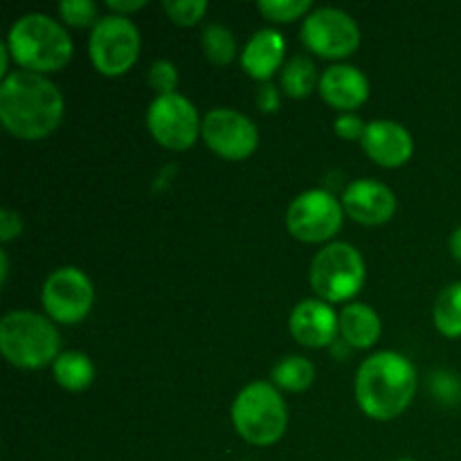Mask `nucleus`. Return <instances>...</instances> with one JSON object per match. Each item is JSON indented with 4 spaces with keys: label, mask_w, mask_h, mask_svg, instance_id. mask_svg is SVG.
<instances>
[{
    "label": "nucleus",
    "mask_w": 461,
    "mask_h": 461,
    "mask_svg": "<svg viewBox=\"0 0 461 461\" xmlns=\"http://www.w3.org/2000/svg\"><path fill=\"white\" fill-rule=\"evenodd\" d=\"M63 120V95L45 75L9 72L0 84V122L21 140L48 138Z\"/></svg>",
    "instance_id": "1"
},
{
    "label": "nucleus",
    "mask_w": 461,
    "mask_h": 461,
    "mask_svg": "<svg viewBox=\"0 0 461 461\" xmlns=\"http://www.w3.org/2000/svg\"><path fill=\"white\" fill-rule=\"evenodd\" d=\"M417 392V369L396 351L369 356L356 372V401L369 419L390 421L403 414Z\"/></svg>",
    "instance_id": "2"
},
{
    "label": "nucleus",
    "mask_w": 461,
    "mask_h": 461,
    "mask_svg": "<svg viewBox=\"0 0 461 461\" xmlns=\"http://www.w3.org/2000/svg\"><path fill=\"white\" fill-rule=\"evenodd\" d=\"M5 43L21 70L39 75L61 70L72 59V39L48 14L32 12L18 18Z\"/></svg>",
    "instance_id": "3"
},
{
    "label": "nucleus",
    "mask_w": 461,
    "mask_h": 461,
    "mask_svg": "<svg viewBox=\"0 0 461 461\" xmlns=\"http://www.w3.org/2000/svg\"><path fill=\"white\" fill-rule=\"evenodd\" d=\"M57 327L34 311H9L0 320V349L21 369H41L59 358Z\"/></svg>",
    "instance_id": "4"
},
{
    "label": "nucleus",
    "mask_w": 461,
    "mask_h": 461,
    "mask_svg": "<svg viewBox=\"0 0 461 461\" xmlns=\"http://www.w3.org/2000/svg\"><path fill=\"white\" fill-rule=\"evenodd\" d=\"M232 423L252 446H273L288 426V408L277 387L255 381L243 387L232 403Z\"/></svg>",
    "instance_id": "5"
},
{
    "label": "nucleus",
    "mask_w": 461,
    "mask_h": 461,
    "mask_svg": "<svg viewBox=\"0 0 461 461\" xmlns=\"http://www.w3.org/2000/svg\"><path fill=\"white\" fill-rule=\"evenodd\" d=\"M311 286L324 302H345L365 284L363 255L349 243H329L311 261Z\"/></svg>",
    "instance_id": "6"
},
{
    "label": "nucleus",
    "mask_w": 461,
    "mask_h": 461,
    "mask_svg": "<svg viewBox=\"0 0 461 461\" xmlns=\"http://www.w3.org/2000/svg\"><path fill=\"white\" fill-rule=\"evenodd\" d=\"M88 52L95 68L106 77H120L138 61L140 30L129 16L108 14L90 32Z\"/></svg>",
    "instance_id": "7"
},
{
    "label": "nucleus",
    "mask_w": 461,
    "mask_h": 461,
    "mask_svg": "<svg viewBox=\"0 0 461 461\" xmlns=\"http://www.w3.org/2000/svg\"><path fill=\"white\" fill-rule=\"evenodd\" d=\"M147 126L153 138L171 151H187L203 133L196 106L185 95H158L147 111Z\"/></svg>",
    "instance_id": "8"
},
{
    "label": "nucleus",
    "mask_w": 461,
    "mask_h": 461,
    "mask_svg": "<svg viewBox=\"0 0 461 461\" xmlns=\"http://www.w3.org/2000/svg\"><path fill=\"white\" fill-rule=\"evenodd\" d=\"M342 210L345 207L331 192L309 189L288 205L286 228L300 241L324 243L340 232Z\"/></svg>",
    "instance_id": "9"
},
{
    "label": "nucleus",
    "mask_w": 461,
    "mask_h": 461,
    "mask_svg": "<svg viewBox=\"0 0 461 461\" xmlns=\"http://www.w3.org/2000/svg\"><path fill=\"white\" fill-rule=\"evenodd\" d=\"M45 313L59 324H77L90 313L95 302L93 282L84 270L63 266L48 275L41 291Z\"/></svg>",
    "instance_id": "10"
},
{
    "label": "nucleus",
    "mask_w": 461,
    "mask_h": 461,
    "mask_svg": "<svg viewBox=\"0 0 461 461\" xmlns=\"http://www.w3.org/2000/svg\"><path fill=\"white\" fill-rule=\"evenodd\" d=\"M302 41L311 52L324 59H345L360 45V27L338 7H320L306 14L302 23Z\"/></svg>",
    "instance_id": "11"
},
{
    "label": "nucleus",
    "mask_w": 461,
    "mask_h": 461,
    "mask_svg": "<svg viewBox=\"0 0 461 461\" xmlns=\"http://www.w3.org/2000/svg\"><path fill=\"white\" fill-rule=\"evenodd\" d=\"M203 140L225 160H246L259 144L255 122L234 108H214L203 120Z\"/></svg>",
    "instance_id": "12"
},
{
    "label": "nucleus",
    "mask_w": 461,
    "mask_h": 461,
    "mask_svg": "<svg viewBox=\"0 0 461 461\" xmlns=\"http://www.w3.org/2000/svg\"><path fill=\"white\" fill-rule=\"evenodd\" d=\"M342 207L356 223L383 225L394 216L396 196L387 185L374 178H360L345 189Z\"/></svg>",
    "instance_id": "13"
},
{
    "label": "nucleus",
    "mask_w": 461,
    "mask_h": 461,
    "mask_svg": "<svg viewBox=\"0 0 461 461\" xmlns=\"http://www.w3.org/2000/svg\"><path fill=\"white\" fill-rule=\"evenodd\" d=\"M288 327L300 345L320 349L336 340V333L340 331V320L324 300H302L293 309Z\"/></svg>",
    "instance_id": "14"
},
{
    "label": "nucleus",
    "mask_w": 461,
    "mask_h": 461,
    "mask_svg": "<svg viewBox=\"0 0 461 461\" xmlns=\"http://www.w3.org/2000/svg\"><path fill=\"white\" fill-rule=\"evenodd\" d=\"M363 149L381 167H401L412 158L414 140L403 124L392 120H374L363 135Z\"/></svg>",
    "instance_id": "15"
},
{
    "label": "nucleus",
    "mask_w": 461,
    "mask_h": 461,
    "mask_svg": "<svg viewBox=\"0 0 461 461\" xmlns=\"http://www.w3.org/2000/svg\"><path fill=\"white\" fill-rule=\"evenodd\" d=\"M320 95L329 106L338 108L342 113H349L367 102L369 97V79L363 70L347 63H336L327 68L320 77Z\"/></svg>",
    "instance_id": "16"
},
{
    "label": "nucleus",
    "mask_w": 461,
    "mask_h": 461,
    "mask_svg": "<svg viewBox=\"0 0 461 461\" xmlns=\"http://www.w3.org/2000/svg\"><path fill=\"white\" fill-rule=\"evenodd\" d=\"M284 54H286V41H284L282 32L266 27L246 43L241 66L252 79L268 81L282 68Z\"/></svg>",
    "instance_id": "17"
},
{
    "label": "nucleus",
    "mask_w": 461,
    "mask_h": 461,
    "mask_svg": "<svg viewBox=\"0 0 461 461\" xmlns=\"http://www.w3.org/2000/svg\"><path fill=\"white\" fill-rule=\"evenodd\" d=\"M340 320V333L349 347H358V349H369L381 338V318L376 311L363 302H354L342 309L338 315Z\"/></svg>",
    "instance_id": "18"
},
{
    "label": "nucleus",
    "mask_w": 461,
    "mask_h": 461,
    "mask_svg": "<svg viewBox=\"0 0 461 461\" xmlns=\"http://www.w3.org/2000/svg\"><path fill=\"white\" fill-rule=\"evenodd\" d=\"M52 374L63 390L84 392L95 381V365L81 351H66L52 363Z\"/></svg>",
    "instance_id": "19"
},
{
    "label": "nucleus",
    "mask_w": 461,
    "mask_h": 461,
    "mask_svg": "<svg viewBox=\"0 0 461 461\" xmlns=\"http://www.w3.org/2000/svg\"><path fill=\"white\" fill-rule=\"evenodd\" d=\"M282 86L291 97H309L315 86H320L318 68L306 54H297L282 68Z\"/></svg>",
    "instance_id": "20"
},
{
    "label": "nucleus",
    "mask_w": 461,
    "mask_h": 461,
    "mask_svg": "<svg viewBox=\"0 0 461 461\" xmlns=\"http://www.w3.org/2000/svg\"><path fill=\"white\" fill-rule=\"evenodd\" d=\"M432 318H435V327L446 338H461V282L448 284L439 293Z\"/></svg>",
    "instance_id": "21"
},
{
    "label": "nucleus",
    "mask_w": 461,
    "mask_h": 461,
    "mask_svg": "<svg viewBox=\"0 0 461 461\" xmlns=\"http://www.w3.org/2000/svg\"><path fill=\"white\" fill-rule=\"evenodd\" d=\"M315 367L302 356H286L273 369V383L288 392H304L313 385Z\"/></svg>",
    "instance_id": "22"
},
{
    "label": "nucleus",
    "mask_w": 461,
    "mask_h": 461,
    "mask_svg": "<svg viewBox=\"0 0 461 461\" xmlns=\"http://www.w3.org/2000/svg\"><path fill=\"white\" fill-rule=\"evenodd\" d=\"M203 50H205L207 59L216 66H225L234 59L237 52V39H234L232 32L228 30L221 23H210V25L203 30Z\"/></svg>",
    "instance_id": "23"
},
{
    "label": "nucleus",
    "mask_w": 461,
    "mask_h": 461,
    "mask_svg": "<svg viewBox=\"0 0 461 461\" xmlns=\"http://www.w3.org/2000/svg\"><path fill=\"white\" fill-rule=\"evenodd\" d=\"M311 9V0H261L259 12L275 23H288L304 16Z\"/></svg>",
    "instance_id": "24"
},
{
    "label": "nucleus",
    "mask_w": 461,
    "mask_h": 461,
    "mask_svg": "<svg viewBox=\"0 0 461 461\" xmlns=\"http://www.w3.org/2000/svg\"><path fill=\"white\" fill-rule=\"evenodd\" d=\"M162 9L178 25H196L207 12L205 0H165Z\"/></svg>",
    "instance_id": "25"
},
{
    "label": "nucleus",
    "mask_w": 461,
    "mask_h": 461,
    "mask_svg": "<svg viewBox=\"0 0 461 461\" xmlns=\"http://www.w3.org/2000/svg\"><path fill=\"white\" fill-rule=\"evenodd\" d=\"M59 12L66 18V23L75 27H90L97 25V5L93 0H63L59 5Z\"/></svg>",
    "instance_id": "26"
},
{
    "label": "nucleus",
    "mask_w": 461,
    "mask_h": 461,
    "mask_svg": "<svg viewBox=\"0 0 461 461\" xmlns=\"http://www.w3.org/2000/svg\"><path fill=\"white\" fill-rule=\"evenodd\" d=\"M149 84L153 86V90H158V95L176 93V86H178V70H176V66L171 61L158 59V61H153V66L149 68Z\"/></svg>",
    "instance_id": "27"
},
{
    "label": "nucleus",
    "mask_w": 461,
    "mask_h": 461,
    "mask_svg": "<svg viewBox=\"0 0 461 461\" xmlns=\"http://www.w3.org/2000/svg\"><path fill=\"white\" fill-rule=\"evenodd\" d=\"M365 129H367V124H365L358 115H354V113H342V115H338L336 133L340 135V138L363 140Z\"/></svg>",
    "instance_id": "28"
},
{
    "label": "nucleus",
    "mask_w": 461,
    "mask_h": 461,
    "mask_svg": "<svg viewBox=\"0 0 461 461\" xmlns=\"http://www.w3.org/2000/svg\"><path fill=\"white\" fill-rule=\"evenodd\" d=\"M23 232V221H21V214L14 210H0V241L7 243L12 241V239H16L18 234Z\"/></svg>",
    "instance_id": "29"
},
{
    "label": "nucleus",
    "mask_w": 461,
    "mask_h": 461,
    "mask_svg": "<svg viewBox=\"0 0 461 461\" xmlns=\"http://www.w3.org/2000/svg\"><path fill=\"white\" fill-rule=\"evenodd\" d=\"M257 104H259L261 111L266 113H273L279 108V95L277 88L273 84H264L259 88V95H257Z\"/></svg>",
    "instance_id": "30"
},
{
    "label": "nucleus",
    "mask_w": 461,
    "mask_h": 461,
    "mask_svg": "<svg viewBox=\"0 0 461 461\" xmlns=\"http://www.w3.org/2000/svg\"><path fill=\"white\" fill-rule=\"evenodd\" d=\"M144 5H147V0H106V7L113 9L115 14H120V16H126V14L131 12H138V9H142Z\"/></svg>",
    "instance_id": "31"
},
{
    "label": "nucleus",
    "mask_w": 461,
    "mask_h": 461,
    "mask_svg": "<svg viewBox=\"0 0 461 461\" xmlns=\"http://www.w3.org/2000/svg\"><path fill=\"white\" fill-rule=\"evenodd\" d=\"M450 252H453L455 259L461 261V228L450 234Z\"/></svg>",
    "instance_id": "32"
},
{
    "label": "nucleus",
    "mask_w": 461,
    "mask_h": 461,
    "mask_svg": "<svg viewBox=\"0 0 461 461\" xmlns=\"http://www.w3.org/2000/svg\"><path fill=\"white\" fill-rule=\"evenodd\" d=\"M0 261H3V284L7 282V273H9V259H7V252H0Z\"/></svg>",
    "instance_id": "33"
},
{
    "label": "nucleus",
    "mask_w": 461,
    "mask_h": 461,
    "mask_svg": "<svg viewBox=\"0 0 461 461\" xmlns=\"http://www.w3.org/2000/svg\"><path fill=\"white\" fill-rule=\"evenodd\" d=\"M396 461H414V459H410V457H405V459H396Z\"/></svg>",
    "instance_id": "34"
}]
</instances>
